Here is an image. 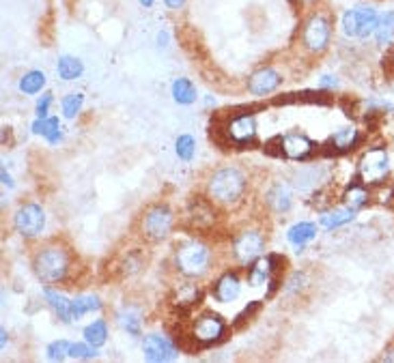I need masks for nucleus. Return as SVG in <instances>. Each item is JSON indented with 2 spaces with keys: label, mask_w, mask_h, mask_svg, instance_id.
<instances>
[{
  "label": "nucleus",
  "mask_w": 394,
  "mask_h": 363,
  "mask_svg": "<svg viewBox=\"0 0 394 363\" xmlns=\"http://www.w3.org/2000/svg\"><path fill=\"white\" fill-rule=\"evenodd\" d=\"M207 194L213 204L220 206H235L241 202L245 194V176L239 168L227 166L220 168L211 174L209 183H207Z\"/></svg>",
  "instance_id": "nucleus-1"
},
{
  "label": "nucleus",
  "mask_w": 394,
  "mask_h": 363,
  "mask_svg": "<svg viewBox=\"0 0 394 363\" xmlns=\"http://www.w3.org/2000/svg\"><path fill=\"white\" fill-rule=\"evenodd\" d=\"M33 269H35V275L43 284H59V281H63L67 277V273L71 269L69 252L59 243L45 245L35 254Z\"/></svg>",
  "instance_id": "nucleus-2"
},
{
  "label": "nucleus",
  "mask_w": 394,
  "mask_h": 363,
  "mask_svg": "<svg viewBox=\"0 0 394 363\" xmlns=\"http://www.w3.org/2000/svg\"><path fill=\"white\" fill-rule=\"evenodd\" d=\"M211 265V249L203 241H183L175 249V267L185 277H203Z\"/></svg>",
  "instance_id": "nucleus-3"
},
{
  "label": "nucleus",
  "mask_w": 394,
  "mask_h": 363,
  "mask_svg": "<svg viewBox=\"0 0 394 363\" xmlns=\"http://www.w3.org/2000/svg\"><path fill=\"white\" fill-rule=\"evenodd\" d=\"M390 174V157L384 146L368 148L358 162V180L366 187H379Z\"/></svg>",
  "instance_id": "nucleus-4"
},
{
  "label": "nucleus",
  "mask_w": 394,
  "mask_h": 363,
  "mask_svg": "<svg viewBox=\"0 0 394 363\" xmlns=\"http://www.w3.org/2000/svg\"><path fill=\"white\" fill-rule=\"evenodd\" d=\"M377 22H379V13L373 7L362 5V7L344 11L340 26H342V33L351 39H368L375 35Z\"/></svg>",
  "instance_id": "nucleus-5"
},
{
  "label": "nucleus",
  "mask_w": 394,
  "mask_h": 363,
  "mask_svg": "<svg viewBox=\"0 0 394 363\" xmlns=\"http://www.w3.org/2000/svg\"><path fill=\"white\" fill-rule=\"evenodd\" d=\"M225 333H227L225 320L213 312H205L192 323L190 338L196 346H211L222 340Z\"/></svg>",
  "instance_id": "nucleus-6"
},
{
  "label": "nucleus",
  "mask_w": 394,
  "mask_h": 363,
  "mask_svg": "<svg viewBox=\"0 0 394 363\" xmlns=\"http://www.w3.org/2000/svg\"><path fill=\"white\" fill-rule=\"evenodd\" d=\"M332 37V24L326 15L315 13L304 22L302 29V43L312 54H321V52L330 45Z\"/></svg>",
  "instance_id": "nucleus-7"
},
{
  "label": "nucleus",
  "mask_w": 394,
  "mask_h": 363,
  "mask_svg": "<svg viewBox=\"0 0 394 363\" xmlns=\"http://www.w3.org/2000/svg\"><path fill=\"white\" fill-rule=\"evenodd\" d=\"M172 226H175L172 211L166 204H156L142 217V235L149 241H162L172 232Z\"/></svg>",
  "instance_id": "nucleus-8"
},
{
  "label": "nucleus",
  "mask_w": 394,
  "mask_h": 363,
  "mask_svg": "<svg viewBox=\"0 0 394 363\" xmlns=\"http://www.w3.org/2000/svg\"><path fill=\"white\" fill-rule=\"evenodd\" d=\"M13 226L17 235H22L24 239H33L41 235V230L45 228V211L35 202L22 204L13 215Z\"/></svg>",
  "instance_id": "nucleus-9"
},
{
  "label": "nucleus",
  "mask_w": 394,
  "mask_h": 363,
  "mask_svg": "<svg viewBox=\"0 0 394 363\" xmlns=\"http://www.w3.org/2000/svg\"><path fill=\"white\" fill-rule=\"evenodd\" d=\"M222 134H225L229 144H235V146L252 144L255 138H257V118H255V114L243 112V114L231 116L229 123L222 127Z\"/></svg>",
  "instance_id": "nucleus-10"
},
{
  "label": "nucleus",
  "mask_w": 394,
  "mask_h": 363,
  "mask_svg": "<svg viewBox=\"0 0 394 363\" xmlns=\"http://www.w3.org/2000/svg\"><path fill=\"white\" fill-rule=\"evenodd\" d=\"M265 252V239L259 230H243L233 241V256L239 265H252Z\"/></svg>",
  "instance_id": "nucleus-11"
},
{
  "label": "nucleus",
  "mask_w": 394,
  "mask_h": 363,
  "mask_svg": "<svg viewBox=\"0 0 394 363\" xmlns=\"http://www.w3.org/2000/svg\"><path fill=\"white\" fill-rule=\"evenodd\" d=\"M280 150H282V157L287 160L304 162L315 153V142L306 134L291 132V134L280 136Z\"/></svg>",
  "instance_id": "nucleus-12"
},
{
  "label": "nucleus",
  "mask_w": 394,
  "mask_h": 363,
  "mask_svg": "<svg viewBox=\"0 0 394 363\" xmlns=\"http://www.w3.org/2000/svg\"><path fill=\"white\" fill-rule=\"evenodd\" d=\"M142 353L146 361H153V363H166L172 361L177 357V346L172 344L168 338L160 333H151L146 335L144 342H142Z\"/></svg>",
  "instance_id": "nucleus-13"
},
{
  "label": "nucleus",
  "mask_w": 394,
  "mask_h": 363,
  "mask_svg": "<svg viewBox=\"0 0 394 363\" xmlns=\"http://www.w3.org/2000/svg\"><path fill=\"white\" fill-rule=\"evenodd\" d=\"M185 219L192 230H209L215 222V209L211 200L205 198H192L185 211Z\"/></svg>",
  "instance_id": "nucleus-14"
},
{
  "label": "nucleus",
  "mask_w": 394,
  "mask_h": 363,
  "mask_svg": "<svg viewBox=\"0 0 394 363\" xmlns=\"http://www.w3.org/2000/svg\"><path fill=\"white\" fill-rule=\"evenodd\" d=\"M282 84V77L276 69L272 67H265V69H259L250 75L248 80V91L257 97H263V95H269L274 93L278 86Z\"/></svg>",
  "instance_id": "nucleus-15"
},
{
  "label": "nucleus",
  "mask_w": 394,
  "mask_h": 363,
  "mask_svg": "<svg viewBox=\"0 0 394 363\" xmlns=\"http://www.w3.org/2000/svg\"><path fill=\"white\" fill-rule=\"evenodd\" d=\"M282 261L280 256H265V258H257L252 263L250 271H248V281L252 286H263V284H269L278 271V263Z\"/></svg>",
  "instance_id": "nucleus-16"
},
{
  "label": "nucleus",
  "mask_w": 394,
  "mask_h": 363,
  "mask_svg": "<svg viewBox=\"0 0 394 363\" xmlns=\"http://www.w3.org/2000/svg\"><path fill=\"white\" fill-rule=\"evenodd\" d=\"M358 140H360L358 129H356L354 125H344V127L336 129V132L330 136V140H328L326 146H328L330 153L338 155V153H347V150H351V148L358 144Z\"/></svg>",
  "instance_id": "nucleus-17"
},
{
  "label": "nucleus",
  "mask_w": 394,
  "mask_h": 363,
  "mask_svg": "<svg viewBox=\"0 0 394 363\" xmlns=\"http://www.w3.org/2000/svg\"><path fill=\"white\" fill-rule=\"evenodd\" d=\"M241 293V279L237 277V273H225L215 281V288H213V297L220 303H231L239 297Z\"/></svg>",
  "instance_id": "nucleus-18"
},
{
  "label": "nucleus",
  "mask_w": 394,
  "mask_h": 363,
  "mask_svg": "<svg viewBox=\"0 0 394 363\" xmlns=\"http://www.w3.org/2000/svg\"><path fill=\"white\" fill-rule=\"evenodd\" d=\"M43 297H45V301H47V305L52 307V312L59 316L61 323H65V325L73 323L71 299H67L65 295H61V293H56V291H52V288H45V291H43Z\"/></svg>",
  "instance_id": "nucleus-19"
},
{
  "label": "nucleus",
  "mask_w": 394,
  "mask_h": 363,
  "mask_svg": "<svg viewBox=\"0 0 394 363\" xmlns=\"http://www.w3.org/2000/svg\"><path fill=\"white\" fill-rule=\"evenodd\" d=\"M265 202L269 204V209H272L274 213H287L291 209V204H293L291 190L285 183H276L272 190L267 192Z\"/></svg>",
  "instance_id": "nucleus-20"
},
{
  "label": "nucleus",
  "mask_w": 394,
  "mask_h": 363,
  "mask_svg": "<svg viewBox=\"0 0 394 363\" xmlns=\"http://www.w3.org/2000/svg\"><path fill=\"white\" fill-rule=\"evenodd\" d=\"M315 237H317V226L310 224V222L293 224V226L287 230V241H289L293 247H298V252H300L306 243H310Z\"/></svg>",
  "instance_id": "nucleus-21"
},
{
  "label": "nucleus",
  "mask_w": 394,
  "mask_h": 363,
  "mask_svg": "<svg viewBox=\"0 0 394 363\" xmlns=\"http://www.w3.org/2000/svg\"><path fill=\"white\" fill-rule=\"evenodd\" d=\"M33 134L43 136L50 144H59L63 134H61V123L56 116H45V118H37L33 123Z\"/></svg>",
  "instance_id": "nucleus-22"
},
{
  "label": "nucleus",
  "mask_w": 394,
  "mask_h": 363,
  "mask_svg": "<svg viewBox=\"0 0 394 363\" xmlns=\"http://www.w3.org/2000/svg\"><path fill=\"white\" fill-rule=\"evenodd\" d=\"M356 219V209L351 206H338V209H330L321 215V226L328 228V230H334V228H340L344 224H349Z\"/></svg>",
  "instance_id": "nucleus-23"
},
{
  "label": "nucleus",
  "mask_w": 394,
  "mask_h": 363,
  "mask_svg": "<svg viewBox=\"0 0 394 363\" xmlns=\"http://www.w3.org/2000/svg\"><path fill=\"white\" fill-rule=\"evenodd\" d=\"M97 309H102V301H100V297H95V295H80L76 299H71L73 320H80L82 316H86L91 312H97Z\"/></svg>",
  "instance_id": "nucleus-24"
},
{
  "label": "nucleus",
  "mask_w": 394,
  "mask_h": 363,
  "mask_svg": "<svg viewBox=\"0 0 394 363\" xmlns=\"http://www.w3.org/2000/svg\"><path fill=\"white\" fill-rule=\"evenodd\" d=\"M371 200V192H368V187L364 183H360V180H356V183H351L347 190H344L342 194V202L351 206V209H362V206Z\"/></svg>",
  "instance_id": "nucleus-25"
},
{
  "label": "nucleus",
  "mask_w": 394,
  "mask_h": 363,
  "mask_svg": "<svg viewBox=\"0 0 394 363\" xmlns=\"http://www.w3.org/2000/svg\"><path fill=\"white\" fill-rule=\"evenodd\" d=\"M375 41L379 45H390L394 43V11H384L379 13V22L375 29Z\"/></svg>",
  "instance_id": "nucleus-26"
},
{
  "label": "nucleus",
  "mask_w": 394,
  "mask_h": 363,
  "mask_svg": "<svg viewBox=\"0 0 394 363\" xmlns=\"http://www.w3.org/2000/svg\"><path fill=\"white\" fill-rule=\"evenodd\" d=\"M56 69H59L61 80L71 82V80H78V77L82 75L84 65H82V61H80V59H76V56H61V59H59Z\"/></svg>",
  "instance_id": "nucleus-27"
},
{
  "label": "nucleus",
  "mask_w": 394,
  "mask_h": 363,
  "mask_svg": "<svg viewBox=\"0 0 394 363\" xmlns=\"http://www.w3.org/2000/svg\"><path fill=\"white\" fill-rule=\"evenodd\" d=\"M172 99L181 106H190V103L196 101V86L192 84V80L188 77H179V80L172 82Z\"/></svg>",
  "instance_id": "nucleus-28"
},
{
  "label": "nucleus",
  "mask_w": 394,
  "mask_h": 363,
  "mask_svg": "<svg viewBox=\"0 0 394 363\" xmlns=\"http://www.w3.org/2000/svg\"><path fill=\"white\" fill-rule=\"evenodd\" d=\"M116 320H119V325L123 327V331H128L130 335H140L142 318H140L138 309H134V307H123L121 312L116 314Z\"/></svg>",
  "instance_id": "nucleus-29"
},
{
  "label": "nucleus",
  "mask_w": 394,
  "mask_h": 363,
  "mask_svg": "<svg viewBox=\"0 0 394 363\" xmlns=\"http://www.w3.org/2000/svg\"><path fill=\"white\" fill-rule=\"evenodd\" d=\"M45 86V73L43 71H29L20 77V91L24 95H37Z\"/></svg>",
  "instance_id": "nucleus-30"
},
{
  "label": "nucleus",
  "mask_w": 394,
  "mask_h": 363,
  "mask_svg": "<svg viewBox=\"0 0 394 363\" xmlns=\"http://www.w3.org/2000/svg\"><path fill=\"white\" fill-rule=\"evenodd\" d=\"M108 340V325L104 320H95L84 329V342L93 344V346H104Z\"/></svg>",
  "instance_id": "nucleus-31"
},
{
  "label": "nucleus",
  "mask_w": 394,
  "mask_h": 363,
  "mask_svg": "<svg viewBox=\"0 0 394 363\" xmlns=\"http://www.w3.org/2000/svg\"><path fill=\"white\" fill-rule=\"evenodd\" d=\"M175 153L181 162H192L196 153V142L190 134H181L175 142Z\"/></svg>",
  "instance_id": "nucleus-32"
},
{
  "label": "nucleus",
  "mask_w": 394,
  "mask_h": 363,
  "mask_svg": "<svg viewBox=\"0 0 394 363\" xmlns=\"http://www.w3.org/2000/svg\"><path fill=\"white\" fill-rule=\"evenodd\" d=\"M82 103H84V95L82 93H69L65 99H63V114L67 116V118H73L78 112H80V108H82Z\"/></svg>",
  "instance_id": "nucleus-33"
},
{
  "label": "nucleus",
  "mask_w": 394,
  "mask_h": 363,
  "mask_svg": "<svg viewBox=\"0 0 394 363\" xmlns=\"http://www.w3.org/2000/svg\"><path fill=\"white\" fill-rule=\"evenodd\" d=\"M69 346H71V342H67V340H59V342H52L50 346H47V359L50 361H65L67 357H69Z\"/></svg>",
  "instance_id": "nucleus-34"
},
{
  "label": "nucleus",
  "mask_w": 394,
  "mask_h": 363,
  "mask_svg": "<svg viewBox=\"0 0 394 363\" xmlns=\"http://www.w3.org/2000/svg\"><path fill=\"white\" fill-rule=\"evenodd\" d=\"M97 355V346L84 342V344H71L69 346V357L71 359H93Z\"/></svg>",
  "instance_id": "nucleus-35"
},
{
  "label": "nucleus",
  "mask_w": 394,
  "mask_h": 363,
  "mask_svg": "<svg viewBox=\"0 0 394 363\" xmlns=\"http://www.w3.org/2000/svg\"><path fill=\"white\" fill-rule=\"evenodd\" d=\"M199 288L196 286H192V284H188V286H181L179 288V305H185V307H190V305H194V303H199Z\"/></svg>",
  "instance_id": "nucleus-36"
},
{
  "label": "nucleus",
  "mask_w": 394,
  "mask_h": 363,
  "mask_svg": "<svg viewBox=\"0 0 394 363\" xmlns=\"http://www.w3.org/2000/svg\"><path fill=\"white\" fill-rule=\"evenodd\" d=\"M50 106H52V95H43L37 101V118H45L47 112H50Z\"/></svg>",
  "instance_id": "nucleus-37"
},
{
  "label": "nucleus",
  "mask_w": 394,
  "mask_h": 363,
  "mask_svg": "<svg viewBox=\"0 0 394 363\" xmlns=\"http://www.w3.org/2000/svg\"><path fill=\"white\" fill-rule=\"evenodd\" d=\"M259 305H261L259 301L250 303V307H245V309H243V312H241V314L237 316V323H235V325H241L243 320H248V318L252 316V312H257V309H259Z\"/></svg>",
  "instance_id": "nucleus-38"
},
{
  "label": "nucleus",
  "mask_w": 394,
  "mask_h": 363,
  "mask_svg": "<svg viewBox=\"0 0 394 363\" xmlns=\"http://www.w3.org/2000/svg\"><path fill=\"white\" fill-rule=\"evenodd\" d=\"M338 86V80L334 75H324L321 80H319V88H324V91H332Z\"/></svg>",
  "instance_id": "nucleus-39"
},
{
  "label": "nucleus",
  "mask_w": 394,
  "mask_h": 363,
  "mask_svg": "<svg viewBox=\"0 0 394 363\" xmlns=\"http://www.w3.org/2000/svg\"><path fill=\"white\" fill-rule=\"evenodd\" d=\"M168 9H181L185 5V0H164Z\"/></svg>",
  "instance_id": "nucleus-40"
},
{
  "label": "nucleus",
  "mask_w": 394,
  "mask_h": 363,
  "mask_svg": "<svg viewBox=\"0 0 394 363\" xmlns=\"http://www.w3.org/2000/svg\"><path fill=\"white\" fill-rule=\"evenodd\" d=\"M3 185L5 187H13V178H11V174L3 168Z\"/></svg>",
  "instance_id": "nucleus-41"
},
{
  "label": "nucleus",
  "mask_w": 394,
  "mask_h": 363,
  "mask_svg": "<svg viewBox=\"0 0 394 363\" xmlns=\"http://www.w3.org/2000/svg\"><path fill=\"white\" fill-rule=\"evenodd\" d=\"M381 361H394V346L386 350V355L381 357Z\"/></svg>",
  "instance_id": "nucleus-42"
},
{
  "label": "nucleus",
  "mask_w": 394,
  "mask_h": 363,
  "mask_svg": "<svg viewBox=\"0 0 394 363\" xmlns=\"http://www.w3.org/2000/svg\"><path fill=\"white\" fill-rule=\"evenodd\" d=\"M0 335H3V342H0V348H5V346H7V340H9V338H7V329H5V327L0 329Z\"/></svg>",
  "instance_id": "nucleus-43"
},
{
  "label": "nucleus",
  "mask_w": 394,
  "mask_h": 363,
  "mask_svg": "<svg viewBox=\"0 0 394 363\" xmlns=\"http://www.w3.org/2000/svg\"><path fill=\"white\" fill-rule=\"evenodd\" d=\"M158 41H160V47H166L168 35H166V33H160V35H158Z\"/></svg>",
  "instance_id": "nucleus-44"
},
{
  "label": "nucleus",
  "mask_w": 394,
  "mask_h": 363,
  "mask_svg": "<svg viewBox=\"0 0 394 363\" xmlns=\"http://www.w3.org/2000/svg\"><path fill=\"white\" fill-rule=\"evenodd\" d=\"M295 3H298L300 7H310V5L317 3V0H295Z\"/></svg>",
  "instance_id": "nucleus-45"
},
{
  "label": "nucleus",
  "mask_w": 394,
  "mask_h": 363,
  "mask_svg": "<svg viewBox=\"0 0 394 363\" xmlns=\"http://www.w3.org/2000/svg\"><path fill=\"white\" fill-rule=\"evenodd\" d=\"M140 5H142V7H151L153 0H140Z\"/></svg>",
  "instance_id": "nucleus-46"
},
{
  "label": "nucleus",
  "mask_w": 394,
  "mask_h": 363,
  "mask_svg": "<svg viewBox=\"0 0 394 363\" xmlns=\"http://www.w3.org/2000/svg\"><path fill=\"white\" fill-rule=\"evenodd\" d=\"M390 61H392V65H394V49H392V56H390Z\"/></svg>",
  "instance_id": "nucleus-47"
}]
</instances>
